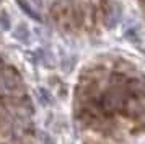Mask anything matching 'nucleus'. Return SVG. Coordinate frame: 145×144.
<instances>
[{"mask_svg":"<svg viewBox=\"0 0 145 144\" xmlns=\"http://www.w3.org/2000/svg\"><path fill=\"white\" fill-rule=\"evenodd\" d=\"M138 2H140V3H142V2H144V0H138Z\"/></svg>","mask_w":145,"mask_h":144,"instance_id":"10","label":"nucleus"},{"mask_svg":"<svg viewBox=\"0 0 145 144\" xmlns=\"http://www.w3.org/2000/svg\"><path fill=\"white\" fill-rule=\"evenodd\" d=\"M12 28V20L8 17L7 12H2L0 13V30H3V31H8Z\"/></svg>","mask_w":145,"mask_h":144,"instance_id":"8","label":"nucleus"},{"mask_svg":"<svg viewBox=\"0 0 145 144\" xmlns=\"http://www.w3.org/2000/svg\"><path fill=\"white\" fill-rule=\"evenodd\" d=\"M129 89L131 92L134 93V97L137 95V97H142L144 95V82L142 80H131L129 82Z\"/></svg>","mask_w":145,"mask_h":144,"instance_id":"6","label":"nucleus"},{"mask_svg":"<svg viewBox=\"0 0 145 144\" xmlns=\"http://www.w3.org/2000/svg\"><path fill=\"white\" fill-rule=\"evenodd\" d=\"M122 20V7L119 2H109V5L106 7L105 12V25L106 28H116L119 25V21Z\"/></svg>","mask_w":145,"mask_h":144,"instance_id":"2","label":"nucleus"},{"mask_svg":"<svg viewBox=\"0 0 145 144\" xmlns=\"http://www.w3.org/2000/svg\"><path fill=\"white\" fill-rule=\"evenodd\" d=\"M101 105L105 106L106 110H121L124 106V95L121 92V87L112 85L108 92H105V95L101 97Z\"/></svg>","mask_w":145,"mask_h":144,"instance_id":"1","label":"nucleus"},{"mask_svg":"<svg viewBox=\"0 0 145 144\" xmlns=\"http://www.w3.org/2000/svg\"><path fill=\"white\" fill-rule=\"evenodd\" d=\"M0 2H2V0H0Z\"/></svg>","mask_w":145,"mask_h":144,"instance_id":"11","label":"nucleus"},{"mask_svg":"<svg viewBox=\"0 0 145 144\" xmlns=\"http://www.w3.org/2000/svg\"><path fill=\"white\" fill-rule=\"evenodd\" d=\"M2 84H3V87L5 89H8V90H15L18 85L21 84V79L18 74H15L13 71H5L3 72V75H2Z\"/></svg>","mask_w":145,"mask_h":144,"instance_id":"3","label":"nucleus"},{"mask_svg":"<svg viewBox=\"0 0 145 144\" xmlns=\"http://www.w3.org/2000/svg\"><path fill=\"white\" fill-rule=\"evenodd\" d=\"M13 38L16 41H20V43H28V39H29V30H28V26L25 23H18L16 28L13 30Z\"/></svg>","mask_w":145,"mask_h":144,"instance_id":"5","label":"nucleus"},{"mask_svg":"<svg viewBox=\"0 0 145 144\" xmlns=\"http://www.w3.org/2000/svg\"><path fill=\"white\" fill-rule=\"evenodd\" d=\"M18 5H20L21 8L25 10V13H28V15H29L31 18L38 20V21L41 20V15H39V12H36V10H33V8H31V7H29V5L26 3V2H25V0H18Z\"/></svg>","mask_w":145,"mask_h":144,"instance_id":"7","label":"nucleus"},{"mask_svg":"<svg viewBox=\"0 0 145 144\" xmlns=\"http://www.w3.org/2000/svg\"><path fill=\"white\" fill-rule=\"evenodd\" d=\"M125 108H127V115L132 118H138L142 116V113H144V105H142V100H135L134 98V102H129V103L125 105Z\"/></svg>","mask_w":145,"mask_h":144,"instance_id":"4","label":"nucleus"},{"mask_svg":"<svg viewBox=\"0 0 145 144\" xmlns=\"http://www.w3.org/2000/svg\"><path fill=\"white\" fill-rule=\"evenodd\" d=\"M25 2H26L33 10H36V12H39L41 8H42V0H25Z\"/></svg>","mask_w":145,"mask_h":144,"instance_id":"9","label":"nucleus"}]
</instances>
